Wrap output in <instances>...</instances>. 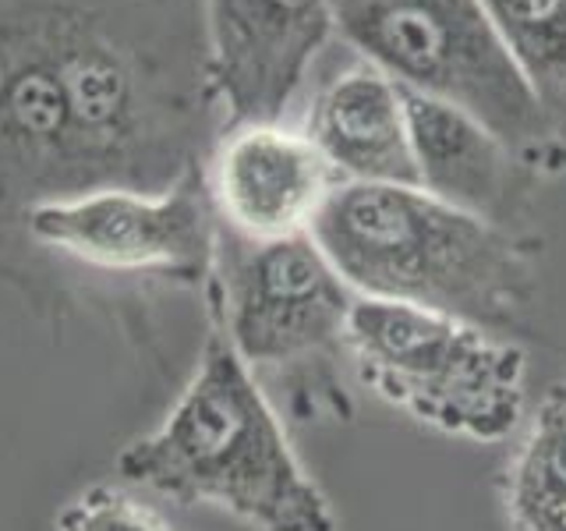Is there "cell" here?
Segmentation results:
<instances>
[{
	"instance_id": "6da1fadb",
	"label": "cell",
	"mask_w": 566,
	"mask_h": 531,
	"mask_svg": "<svg viewBox=\"0 0 566 531\" xmlns=\"http://www.w3.org/2000/svg\"><path fill=\"white\" fill-rule=\"evenodd\" d=\"M223 128L202 0H0V227L88 191H170Z\"/></svg>"
},
{
	"instance_id": "7a4b0ae2",
	"label": "cell",
	"mask_w": 566,
	"mask_h": 531,
	"mask_svg": "<svg viewBox=\"0 0 566 531\" xmlns=\"http://www.w3.org/2000/svg\"><path fill=\"white\" fill-rule=\"evenodd\" d=\"M312 241L347 288L510 330L538 301L542 241L436 199L424 188L340 181L312 220Z\"/></svg>"
},
{
	"instance_id": "3957f363",
	"label": "cell",
	"mask_w": 566,
	"mask_h": 531,
	"mask_svg": "<svg viewBox=\"0 0 566 531\" xmlns=\"http://www.w3.org/2000/svg\"><path fill=\"white\" fill-rule=\"evenodd\" d=\"M117 475L170 503L217 507L252 531H340L255 368L217 326L164 421L120 450Z\"/></svg>"
},
{
	"instance_id": "277c9868",
	"label": "cell",
	"mask_w": 566,
	"mask_h": 531,
	"mask_svg": "<svg viewBox=\"0 0 566 531\" xmlns=\"http://www.w3.org/2000/svg\"><path fill=\"white\" fill-rule=\"evenodd\" d=\"M347 362L379 400L442 436L503 442L524 421V351L457 315L358 298Z\"/></svg>"
},
{
	"instance_id": "5b68a950",
	"label": "cell",
	"mask_w": 566,
	"mask_h": 531,
	"mask_svg": "<svg viewBox=\"0 0 566 531\" xmlns=\"http://www.w3.org/2000/svg\"><path fill=\"white\" fill-rule=\"evenodd\" d=\"M336 35L403 93L457 106L545 177L548 132L482 0H336Z\"/></svg>"
},
{
	"instance_id": "8992f818",
	"label": "cell",
	"mask_w": 566,
	"mask_h": 531,
	"mask_svg": "<svg viewBox=\"0 0 566 531\" xmlns=\"http://www.w3.org/2000/svg\"><path fill=\"white\" fill-rule=\"evenodd\" d=\"M202 298L212 326L255 372H305L318 407L336 418L350 415V397L329 372L347 358V319L358 294L318 252L312 235L248 241L220 223L217 262Z\"/></svg>"
},
{
	"instance_id": "52a82bcc",
	"label": "cell",
	"mask_w": 566,
	"mask_h": 531,
	"mask_svg": "<svg viewBox=\"0 0 566 531\" xmlns=\"http://www.w3.org/2000/svg\"><path fill=\"white\" fill-rule=\"evenodd\" d=\"M22 227L35 244L88 270L164 277L206 294L217 262L220 223L206 170H195L170 191L106 188L40 202L22 217Z\"/></svg>"
},
{
	"instance_id": "ba28073f",
	"label": "cell",
	"mask_w": 566,
	"mask_h": 531,
	"mask_svg": "<svg viewBox=\"0 0 566 531\" xmlns=\"http://www.w3.org/2000/svg\"><path fill=\"white\" fill-rule=\"evenodd\" d=\"M336 0H202L227 128L280 121L336 32Z\"/></svg>"
},
{
	"instance_id": "9c48e42d",
	"label": "cell",
	"mask_w": 566,
	"mask_h": 531,
	"mask_svg": "<svg viewBox=\"0 0 566 531\" xmlns=\"http://www.w3.org/2000/svg\"><path fill=\"white\" fill-rule=\"evenodd\" d=\"M217 220L248 241L308 235L318 209L340 185L308 132L280 121L223 128L206 164Z\"/></svg>"
},
{
	"instance_id": "30bf717a",
	"label": "cell",
	"mask_w": 566,
	"mask_h": 531,
	"mask_svg": "<svg viewBox=\"0 0 566 531\" xmlns=\"http://www.w3.org/2000/svg\"><path fill=\"white\" fill-rule=\"evenodd\" d=\"M403 93V88H400ZM407 128L418 164V188L489 223L521 230L538 174L457 106L403 93Z\"/></svg>"
},
{
	"instance_id": "8fae6325",
	"label": "cell",
	"mask_w": 566,
	"mask_h": 531,
	"mask_svg": "<svg viewBox=\"0 0 566 531\" xmlns=\"http://www.w3.org/2000/svg\"><path fill=\"white\" fill-rule=\"evenodd\" d=\"M305 132L340 181L418 188L403 93L379 67L361 61L333 75L312 100Z\"/></svg>"
},
{
	"instance_id": "7c38bea8",
	"label": "cell",
	"mask_w": 566,
	"mask_h": 531,
	"mask_svg": "<svg viewBox=\"0 0 566 531\" xmlns=\"http://www.w3.org/2000/svg\"><path fill=\"white\" fill-rule=\"evenodd\" d=\"M548 132L545 174L566 170V0H482Z\"/></svg>"
},
{
	"instance_id": "4fadbf2b",
	"label": "cell",
	"mask_w": 566,
	"mask_h": 531,
	"mask_svg": "<svg viewBox=\"0 0 566 531\" xmlns=\"http://www.w3.org/2000/svg\"><path fill=\"white\" fill-rule=\"evenodd\" d=\"M510 531H566V376L548 383L500 478Z\"/></svg>"
},
{
	"instance_id": "5bb4252c",
	"label": "cell",
	"mask_w": 566,
	"mask_h": 531,
	"mask_svg": "<svg viewBox=\"0 0 566 531\" xmlns=\"http://www.w3.org/2000/svg\"><path fill=\"white\" fill-rule=\"evenodd\" d=\"M53 531H174L164 513H156L138 496L114 482H93L61 507Z\"/></svg>"
}]
</instances>
